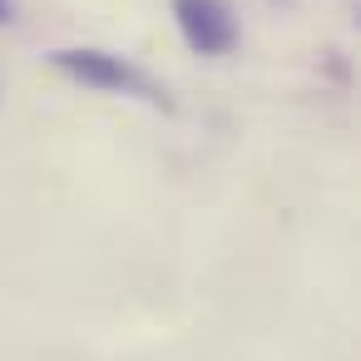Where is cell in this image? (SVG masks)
<instances>
[{
    "instance_id": "1",
    "label": "cell",
    "mask_w": 361,
    "mask_h": 361,
    "mask_svg": "<svg viewBox=\"0 0 361 361\" xmlns=\"http://www.w3.org/2000/svg\"><path fill=\"white\" fill-rule=\"evenodd\" d=\"M50 65H55L65 80L85 85V90L124 94V99H139V104H154V109H173V99L164 94V85L149 80L134 60H124V55H114V50H90V45H85V50H55Z\"/></svg>"
},
{
    "instance_id": "2",
    "label": "cell",
    "mask_w": 361,
    "mask_h": 361,
    "mask_svg": "<svg viewBox=\"0 0 361 361\" xmlns=\"http://www.w3.org/2000/svg\"><path fill=\"white\" fill-rule=\"evenodd\" d=\"M173 25L183 45L208 60H223L238 45V16L228 0H173Z\"/></svg>"
},
{
    "instance_id": "3",
    "label": "cell",
    "mask_w": 361,
    "mask_h": 361,
    "mask_svg": "<svg viewBox=\"0 0 361 361\" xmlns=\"http://www.w3.org/2000/svg\"><path fill=\"white\" fill-rule=\"evenodd\" d=\"M11 16H16V6H11V0H0V25H6Z\"/></svg>"
}]
</instances>
